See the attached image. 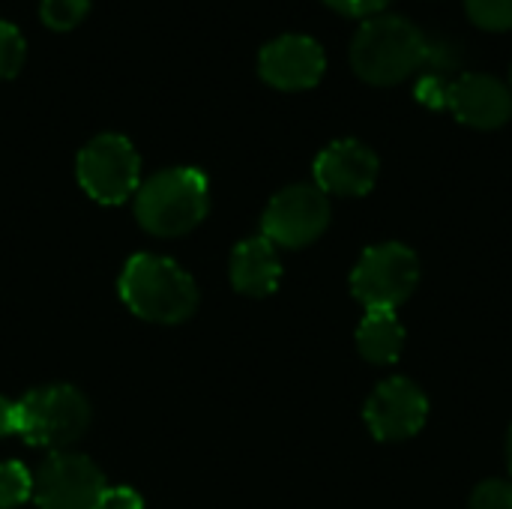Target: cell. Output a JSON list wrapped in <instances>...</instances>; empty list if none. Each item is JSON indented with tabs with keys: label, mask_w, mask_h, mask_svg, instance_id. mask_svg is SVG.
Segmentation results:
<instances>
[{
	"label": "cell",
	"mask_w": 512,
	"mask_h": 509,
	"mask_svg": "<svg viewBox=\"0 0 512 509\" xmlns=\"http://www.w3.org/2000/svg\"><path fill=\"white\" fill-rule=\"evenodd\" d=\"M363 417H366L369 432L378 441H405V438H414L426 426L429 399L414 381L390 378L372 393Z\"/></svg>",
	"instance_id": "obj_9"
},
{
	"label": "cell",
	"mask_w": 512,
	"mask_h": 509,
	"mask_svg": "<svg viewBox=\"0 0 512 509\" xmlns=\"http://www.w3.org/2000/svg\"><path fill=\"white\" fill-rule=\"evenodd\" d=\"M90 426L87 399L69 384H48L30 390L21 402H15V435H21L33 447L66 450L84 438Z\"/></svg>",
	"instance_id": "obj_4"
},
{
	"label": "cell",
	"mask_w": 512,
	"mask_h": 509,
	"mask_svg": "<svg viewBox=\"0 0 512 509\" xmlns=\"http://www.w3.org/2000/svg\"><path fill=\"white\" fill-rule=\"evenodd\" d=\"M327 69L324 48L306 33H285L270 39L258 54V72L270 87L309 90Z\"/></svg>",
	"instance_id": "obj_10"
},
{
	"label": "cell",
	"mask_w": 512,
	"mask_h": 509,
	"mask_svg": "<svg viewBox=\"0 0 512 509\" xmlns=\"http://www.w3.org/2000/svg\"><path fill=\"white\" fill-rule=\"evenodd\" d=\"M324 3L333 6L342 15H366V18H372V15H381L390 0H324Z\"/></svg>",
	"instance_id": "obj_21"
},
{
	"label": "cell",
	"mask_w": 512,
	"mask_h": 509,
	"mask_svg": "<svg viewBox=\"0 0 512 509\" xmlns=\"http://www.w3.org/2000/svg\"><path fill=\"white\" fill-rule=\"evenodd\" d=\"M99 509H144V501L135 489L120 486V489H105Z\"/></svg>",
	"instance_id": "obj_22"
},
{
	"label": "cell",
	"mask_w": 512,
	"mask_h": 509,
	"mask_svg": "<svg viewBox=\"0 0 512 509\" xmlns=\"http://www.w3.org/2000/svg\"><path fill=\"white\" fill-rule=\"evenodd\" d=\"M81 189L99 204H123L141 186V159L126 135L102 132L90 138L75 162Z\"/></svg>",
	"instance_id": "obj_5"
},
{
	"label": "cell",
	"mask_w": 512,
	"mask_h": 509,
	"mask_svg": "<svg viewBox=\"0 0 512 509\" xmlns=\"http://www.w3.org/2000/svg\"><path fill=\"white\" fill-rule=\"evenodd\" d=\"M378 156L354 138L333 141L315 159V186L324 195H366L378 180Z\"/></svg>",
	"instance_id": "obj_11"
},
{
	"label": "cell",
	"mask_w": 512,
	"mask_h": 509,
	"mask_svg": "<svg viewBox=\"0 0 512 509\" xmlns=\"http://www.w3.org/2000/svg\"><path fill=\"white\" fill-rule=\"evenodd\" d=\"M357 348L369 363H396L405 348V327L396 312H366L357 330Z\"/></svg>",
	"instance_id": "obj_14"
},
{
	"label": "cell",
	"mask_w": 512,
	"mask_h": 509,
	"mask_svg": "<svg viewBox=\"0 0 512 509\" xmlns=\"http://www.w3.org/2000/svg\"><path fill=\"white\" fill-rule=\"evenodd\" d=\"M447 87H450V81H447L444 75L429 72V75L420 78V84H417V99H420L423 105H429V108H444V105H447Z\"/></svg>",
	"instance_id": "obj_20"
},
{
	"label": "cell",
	"mask_w": 512,
	"mask_h": 509,
	"mask_svg": "<svg viewBox=\"0 0 512 509\" xmlns=\"http://www.w3.org/2000/svg\"><path fill=\"white\" fill-rule=\"evenodd\" d=\"M510 81H512V69H510Z\"/></svg>",
	"instance_id": "obj_25"
},
{
	"label": "cell",
	"mask_w": 512,
	"mask_h": 509,
	"mask_svg": "<svg viewBox=\"0 0 512 509\" xmlns=\"http://www.w3.org/2000/svg\"><path fill=\"white\" fill-rule=\"evenodd\" d=\"M330 225V201L312 183H294L273 195L261 219V237L273 246L300 249L315 243Z\"/></svg>",
	"instance_id": "obj_8"
},
{
	"label": "cell",
	"mask_w": 512,
	"mask_h": 509,
	"mask_svg": "<svg viewBox=\"0 0 512 509\" xmlns=\"http://www.w3.org/2000/svg\"><path fill=\"white\" fill-rule=\"evenodd\" d=\"M420 282V261L402 243H384L363 252L351 273V291L369 312H396Z\"/></svg>",
	"instance_id": "obj_6"
},
{
	"label": "cell",
	"mask_w": 512,
	"mask_h": 509,
	"mask_svg": "<svg viewBox=\"0 0 512 509\" xmlns=\"http://www.w3.org/2000/svg\"><path fill=\"white\" fill-rule=\"evenodd\" d=\"M507 456H510V471H512V429H510V441H507Z\"/></svg>",
	"instance_id": "obj_24"
},
{
	"label": "cell",
	"mask_w": 512,
	"mask_h": 509,
	"mask_svg": "<svg viewBox=\"0 0 512 509\" xmlns=\"http://www.w3.org/2000/svg\"><path fill=\"white\" fill-rule=\"evenodd\" d=\"M282 264L267 237L243 240L231 255V285L246 297H267L279 288Z\"/></svg>",
	"instance_id": "obj_13"
},
{
	"label": "cell",
	"mask_w": 512,
	"mask_h": 509,
	"mask_svg": "<svg viewBox=\"0 0 512 509\" xmlns=\"http://www.w3.org/2000/svg\"><path fill=\"white\" fill-rule=\"evenodd\" d=\"M426 60V36L423 30L402 15H372L363 21L351 42V66L354 72L375 84L390 87L414 75Z\"/></svg>",
	"instance_id": "obj_1"
},
{
	"label": "cell",
	"mask_w": 512,
	"mask_h": 509,
	"mask_svg": "<svg viewBox=\"0 0 512 509\" xmlns=\"http://www.w3.org/2000/svg\"><path fill=\"white\" fill-rule=\"evenodd\" d=\"M120 297L132 315L153 324H180L198 306V288L192 276L171 258L135 255L123 267Z\"/></svg>",
	"instance_id": "obj_2"
},
{
	"label": "cell",
	"mask_w": 512,
	"mask_h": 509,
	"mask_svg": "<svg viewBox=\"0 0 512 509\" xmlns=\"http://www.w3.org/2000/svg\"><path fill=\"white\" fill-rule=\"evenodd\" d=\"M108 483L105 474L78 453L60 450L33 474V501L39 509H99Z\"/></svg>",
	"instance_id": "obj_7"
},
{
	"label": "cell",
	"mask_w": 512,
	"mask_h": 509,
	"mask_svg": "<svg viewBox=\"0 0 512 509\" xmlns=\"http://www.w3.org/2000/svg\"><path fill=\"white\" fill-rule=\"evenodd\" d=\"M444 108L474 129H498L512 117V90L501 78L471 72L450 81Z\"/></svg>",
	"instance_id": "obj_12"
},
{
	"label": "cell",
	"mask_w": 512,
	"mask_h": 509,
	"mask_svg": "<svg viewBox=\"0 0 512 509\" xmlns=\"http://www.w3.org/2000/svg\"><path fill=\"white\" fill-rule=\"evenodd\" d=\"M468 15L483 30H512V0H468Z\"/></svg>",
	"instance_id": "obj_18"
},
{
	"label": "cell",
	"mask_w": 512,
	"mask_h": 509,
	"mask_svg": "<svg viewBox=\"0 0 512 509\" xmlns=\"http://www.w3.org/2000/svg\"><path fill=\"white\" fill-rule=\"evenodd\" d=\"M210 207V186L198 168H165L135 192V216L156 237H180L201 225Z\"/></svg>",
	"instance_id": "obj_3"
},
{
	"label": "cell",
	"mask_w": 512,
	"mask_h": 509,
	"mask_svg": "<svg viewBox=\"0 0 512 509\" xmlns=\"http://www.w3.org/2000/svg\"><path fill=\"white\" fill-rule=\"evenodd\" d=\"M27 42L12 21L0 18V78H15L24 66Z\"/></svg>",
	"instance_id": "obj_16"
},
{
	"label": "cell",
	"mask_w": 512,
	"mask_h": 509,
	"mask_svg": "<svg viewBox=\"0 0 512 509\" xmlns=\"http://www.w3.org/2000/svg\"><path fill=\"white\" fill-rule=\"evenodd\" d=\"M15 432V402L0 396V438Z\"/></svg>",
	"instance_id": "obj_23"
},
{
	"label": "cell",
	"mask_w": 512,
	"mask_h": 509,
	"mask_svg": "<svg viewBox=\"0 0 512 509\" xmlns=\"http://www.w3.org/2000/svg\"><path fill=\"white\" fill-rule=\"evenodd\" d=\"M471 509H512V480H486L474 489Z\"/></svg>",
	"instance_id": "obj_19"
},
{
	"label": "cell",
	"mask_w": 512,
	"mask_h": 509,
	"mask_svg": "<svg viewBox=\"0 0 512 509\" xmlns=\"http://www.w3.org/2000/svg\"><path fill=\"white\" fill-rule=\"evenodd\" d=\"M90 0H39V15L51 30H72L87 15Z\"/></svg>",
	"instance_id": "obj_17"
},
{
	"label": "cell",
	"mask_w": 512,
	"mask_h": 509,
	"mask_svg": "<svg viewBox=\"0 0 512 509\" xmlns=\"http://www.w3.org/2000/svg\"><path fill=\"white\" fill-rule=\"evenodd\" d=\"M33 498V474L21 462H0V509L21 507Z\"/></svg>",
	"instance_id": "obj_15"
}]
</instances>
